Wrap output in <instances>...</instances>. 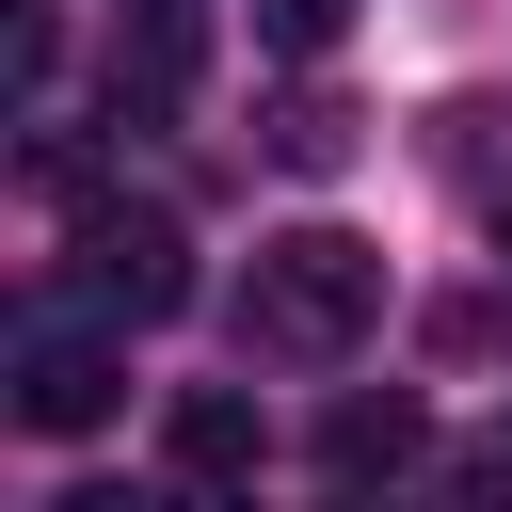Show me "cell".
Returning <instances> with one entry per match:
<instances>
[{"instance_id": "3", "label": "cell", "mask_w": 512, "mask_h": 512, "mask_svg": "<svg viewBox=\"0 0 512 512\" xmlns=\"http://www.w3.org/2000/svg\"><path fill=\"white\" fill-rule=\"evenodd\" d=\"M128 400V368H112V336H16V432H96Z\"/></svg>"}, {"instance_id": "6", "label": "cell", "mask_w": 512, "mask_h": 512, "mask_svg": "<svg viewBox=\"0 0 512 512\" xmlns=\"http://www.w3.org/2000/svg\"><path fill=\"white\" fill-rule=\"evenodd\" d=\"M48 48H64V32H48V0H0V80H16V96L48 80Z\"/></svg>"}, {"instance_id": "2", "label": "cell", "mask_w": 512, "mask_h": 512, "mask_svg": "<svg viewBox=\"0 0 512 512\" xmlns=\"http://www.w3.org/2000/svg\"><path fill=\"white\" fill-rule=\"evenodd\" d=\"M80 304H96V320H176V304H192V240H176V208H112V192H80Z\"/></svg>"}, {"instance_id": "7", "label": "cell", "mask_w": 512, "mask_h": 512, "mask_svg": "<svg viewBox=\"0 0 512 512\" xmlns=\"http://www.w3.org/2000/svg\"><path fill=\"white\" fill-rule=\"evenodd\" d=\"M256 32H272V48H336V32H352V0H256Z\"/></svg>"}, {"instance_id": "8", "label": "cell", "mask_w": 512, "mask_h": 512, "mask_svg": "<svg viewBox=\"0 0 512 512\" xmlns=\"http://www.w3.org/2000/svg\"><path fill=\"white\" fill-rule=\"evenodd\" d=\"M496 240H512V224H496Z\"/></svg>"}, {"instance_id": "5", "label": "cell", "mask_w": 512, "mask_h": 512, "mask_svg": "<svg viewBox=\"0 0 512 512\" xmlns=\"http://www.w3.org/2000/svg\"><path fill=\"white\" fill-rule=\"evenodd\" d=\"M320 464H336V480H384V464H416V400H400V384H384V400H336Z\"/></svg>"}, {"instance_id": "1", "label": "cell", "mask_w": 512, "mask_h": 512, "mask_svg": "<svg viewBox=\"0 0 512 512\" xmlns=\"http://www.w3.org/2000/svg\"><path fill=\"white\" fill-rule=\"evenodd\" d=\"M368 320H384V256L352 224H272L256 240V272H240V336L256 352H352Z\"/></svg>"}, {"instance_id": "4", "label": "cell", "mask_w": 512, "mask_h": 512, "mask_svg": "<svg viewBox=\"0 0 512 512\" xmlns=\"http://www.w3.org/2000/svg\"><path fill=\"white\" fill-rule=\"evenodd\" d=\"M160 448H176V480H256V448H272V416H256L240 384H192V400L160 416Z\"/></svg>"}]
</instances>
